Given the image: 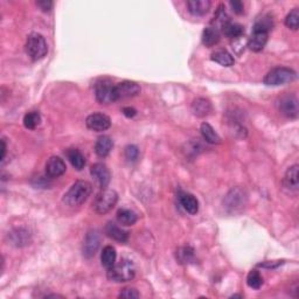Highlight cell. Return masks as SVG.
I'll use <instances>...</instances> for the list:
<instances>
[{"label":"cell","mask_w":299,"mask_h":299,"mask_svg":"<svg viewBox=\"0 0 299 299\" xmlns=\"http://www.w3.org/2000/svg\"><path fill=\"white\" fill-rule=\"evenodd\" d=\"M91 192L93 186L85 180H78L71 185L68 192L63 195V202L69 207H78L87 201Z\"/></svg>","instance_id":"1"},{"label":"cell","mask_w":299,"mask_h":299,"mask_svg":"<svg viewBox=\"0 0 299 299\" xmlns=\"http://www.w3.org/2000/svg\"><path fill=\"white\" fill-rule=\"evenodd\" d=\"M107 276L111 282L116 283L129 282L136 276V267L130 259H121L120 263H115L113 267L108 269Z\"/></svg>","instance_id":"2"},{"label":"cell","mask_w":299,"mask_h":299,"mask_svg":"<svg viewBox=\"0 0 299 299\" xmlns=\"http://www.w3.org/2000/svg\"><path fill=\"white\" fill-rule=\"evenodd\" d=\"M48 46L45 38L39 33H31L26 41V53L33 61H40L47 55Z\"/></svg>","instance_id":"3"},{"label":"cell","mask_w":299,"mask_h":299,"mask_svg":"<svg viewBox=\"0 0 299 299\" xmlns=\"http://www.w3.org/2000/svg\"><path fill=\"white\" fill-rule=\"evenodd\" d=\"M296 77H297V73L292 69L287 67H276L265 75L263 82L270 87H277V85L290 83V82L296 80Z\"/></svg>","instance_id":"4"},{"label":"cell","mask_w":299,"mask_h":299,"mask_svg":"<svg viewBox=\"0 0 299 299\" xmlns=\"http://www.w3.org/2000/svg\"><path fill=\"white\" fill-rule=\"evenodd\" d=\"M118 201V194L114 189H103L101 193H98L96 198L94 200L93 207L97 214H105L110 212L111 209L116 206Z\"/></svg>","instance_id":"5"},{"label":"cell","mask_w":299,"mask_h":299,"mask_svg":"<svg viewBox=\"0 0 299 299\" xmlns=\"http://www.w3.org/2000/svg\"><path fill=\"white\" fill-rule=\"evenodd\" d=\"M95 96L101 104H110L117 101L115 85L109 80H101L95 84Z\"/></svg>","instance_id":"6"},{"label":"cell","mask_w":299,"mask_h":299,"mask_svg":"<svg viewBox=\"0 0 299 299\" xmlns=\"http://www.w3.org/2000/svg\"><path fill=\"white\" fill-rule=\"evenodd\" d=\"M115 94H116L117 101L132 98L140 94V87L137 82L123 81L117 85H115Z\"/></svg>","instance_id":"7"},{"label":"cell","mask_w":299,"mask_h":299,"mask_svg":"<svg viewBox=\"0 0 299 299\" xmlns=\"http://www.w3.org/2000/svg\"><path fill=\"white\" fill-rule=\"evenodd\" d=\"M101 244V235L96 229H91L85 235L83 241V255L85 258H91L96 254Z\"/></svg>","instance_id":"8"},{"label":"cell","mask_w":299,"mask_h":299,"mask_svg":"<svg viewBox=\"0 0 299 299\" xmlns=\"http://www.w3.org/2000/svg\"><path fill=\"white\" fill-rule=\"evenodd\" d=\"M278 109L282 115H284L288 118H297L299 108H298V100L294 95H287L279 100Z\"/></svg>","instance_id":"9"},{"label":"cell","mask_w":299,"mask_h":299,"mask_svg":"<svg viewBox=\"0 0 299 299\" xmlns=\"http://www.w3.org/2000/svg\"><path fill=\"white\" fill-rule=\"evenodd\" d=\"M85 124L90 130L96 131V132H102V131L108 130L111 126V120L107 115L96 113L91 114L87 117Z\"/></svg>","instance_id":"10"},{"label":"cell","mask_w":299,"mask_h":299,"mask_svg":"<svg viewBox=\"0 0 299 299\" xmlns=\"http://www.w3.org/2000/svg\"><path fill=\"white\" fill-rule=\"evenodd\" d=\"M90 174H91V177L96 180V182L98 183V186H100L101 188H103V189L107 188L108 185H109V182H110L111 174H110L109 169H108L104 164L97 163V164H95V165L91 166Z\"/></svg>","instance_id":"11"},{"label":"cell","mask_w":299,"mask_h":299,"mask_svg":"<svg viewBox=\"0 0 299 299\" xmlns=\"http://www.w3.org/2000/svg\"><path fill=\"white\" fill-rule=\"evenodd\" d=\"M45 170L46 174H47L49 178H59V177L63 176L65 173L67 166H65L63 159H61L60 157L53 156L46 163Z\"/></svg>","instance_id":"12"},{"label":"cell","mask_w":299,"mask_h":299,"mask_svg":"<svg viewBox=\"0 0 299 299\" xmlns=\"http://www.w3.org/2000/svg\"><path fill=\"white\" fill-rule=\"evenodd\" d=\"M245 203L244 192L239 188H234L228 193L225 199L226 208L231 212H235L236 209L241 208Z\"/></svg>","instance_id":"13"},{"label":"cell","mask_w":299,"mask_h":299,"mask_svg":"<svg viewBox=\"0 0 299 299\" xmlns=\"http://www.w3.org/2000/svg\"><path fill=\"white\" fill-rule=\"evenodd\" d=\"M269 32L262 31V29L254 28V31L251 33V37L248 40V47L251 49L252 52H261L263 48L265 47L268 42Z\"/></svg>","instance_id":"14"},{"label":"cell","mask_w":299,"mask_h":299,"mask_svg":"<svg viewBox=\"0 0 299 299\" xmlns=\"http://www.w3.org/2000/svg\"><path fill=\"white\" fill-rule=\"evenodd\" d=\"M104 233L108 238L115 239V241L120 242V243H125L129 239V234L127 232L123 231L120 227H118L116 223L114 222H108L107 226L104 228Z\"/></svg>","instance_id":"15"},{"label":"cell","mask_w":299,"mask_h":299,"mask_svg":"<svg viewBox=\"0 0 299 299\" xmlns=\"http://www.w3.org/2000/svg\"><path fill=\"white\" fill-rule=\"evenodd\" d=\"M179 200L182 208L190 215H195L199 212V201L194 195L187 192H180Z\"/></svg>","instance_id":"16"},{"label":"cell","mask_w":299,"mask_h":299,"mask_svg":"<svg viewBox=\"0 0 299 299\" xmlns=\"http://www.w3.org/2000/svg\"><path fill=\"white\" fill-rule=\"evenodd\" d=\"M210 4L209 0H189L187 1V8L190 14L195 16H202L206 15L210 9Z\"/></svg>","instance_id":"17"},{"label":"cell","mask_w":299,"mask_h":299,"mask_svg":"<svg viewBox=\"0 0 299 299\" xmlns=\"http://www.w3.org/2000/svg\"><path fill=\"white\" fill-rule=\"evenodd\" d=\"M192 113L196 117H206L212 113V104L206 98L199 97L193 101L192 103Z\"/></svg>","instance_id":"18"},{"label":"cell","mask_w":299,"mask_h":299,"mask_svg":"<svg viewBox=\"0 0 299 299\" xmlns=\"http://www.w3.org/2000/svg\"><path fill=\"white\" fill-rule=\"evenodd\" d=\"M284 186L291 192H296L299 186V166L296 165L289 167L284 177Z\"/></svg>","instance_id":"19"},{"label":"cell","mask_w":299,"mask_h":299,"mask_svg":"<svg viewBox=\"0 0 299 299\" xmlns=\"http://www.w3.org/2000/svg\"><path fill=\"white\" fill-rule=\"evenodd\" d=\"M113 147H114V142L109 136H101L98 137V139L96 140V144H95V152H96L98 157L104 158L109 156Z\"/></svg>","instance_id":"20"},{"label":"cell","mask_w":299,"mask_h":299,"mask_svg":"<svg viewBox=\"0 0 299 299\" xmlns=\"http://www.w3.org/2000/svg\"><path fill=\"white\" fill-rule=\"evenodd\" d=\"M220 39H221L220 31L212 26L207 27L202 33V42L206 47H214L215 45L219 44Z\"/></svg>","instance_id":"21"},{"label":"cell","mask_w":299,"mask_h":299,"mask_svg":"<svg viewBox=\"0 0 299 299\" xmlns=\"http://www.w3.org/2000/svg\"><path fill=\"white\" fill-rule=\"evenodd\" d=\"M228 22H231V20H229V15L227 14L226 7L223 5H220L214 15V19L212 20V27L216 28L218 31H220V29L222 31V28L225 27Z\"/></svg>","instance_id":"22"},{"label":"cell","mask_w":299,"mask_h":299,"mask_svg":"<svg viewBox=\"0 0 299 299\" xmlns=\"http://www.w3.org/2000/svg\"><path fill=\"white\" fill-rule=\"evenodd\" d=\"M67 158L75 170L81 171L85 166V158L77 149H69L67 151Z\"/></svg>","instance_id":"23"},{"label":"cell","mask_w":299,"mask_h":299,"mask_svg":"<svg viewBox=\"0 0 299 299\" xmlns=\"http://www.w3.org/2000/svg\"><path fill=\"white\" fill-rule=\"evenodd\" d=\"M116 249H115L113 245H107V247L103 248V251H102L101 254V261L103 267L110 269L115 263H116Z\"/></svg>","instance_id":"24"},{"label":"cell","mask_w":299,"mask_h":299,"mask_svg":"<svg viewBox=\"0 0 299 299\" xmlns=\"http://www.w3.org/2000/svg\"><path fill=\"white\" fill-rule=\"evenodd\" d=\"M137 214L132 210L121 208L117 212V221L123 226H133L137 222Z\"/></svg>","instance_id":"25"},{"label":"cell","mask_w":299,"mask_h":299,"mask_svg":"<svg viewBox=\"0 0 299 299\" xmlns=\"http://www.w3.org/2000/svg\"><path fill=\"white\" fill-rule=\"evenodd\" d=\"M201 134L203 139L209 144H220L221 143V138L218 132L213 129V126L208 123H203L201 125Z\"/></svg>","instance_id":"26"},{"label":"cell","mask_w":299,"mask_h":299,"mask_svg":"<svg viewBox=\"0 0 299 299\" xmlns=\"http://www.w3.org/2000/svg\"><path fill=\"white\" fill-rule=\"evenodd\" d=\"M222 32L226 37L231 39H239L244 34V27L242 25L231 21L222 28Z\"/></svg>","instance_id":"27"},{"label":"cell","mask_w":299,"mask_h":299,"mask_svg":"<svg viewBox=\"0 0 299 299\" xmlns=\"http://www.w3.org/2000/svg\"><path fill=\"white\" fill-rule=\"evenodd\" d=\"M212 60L216 62V63L223 65V67H231L235 62L233 55L227 51H216L215 53H213Z\"/></svg>","instance_id":"28"},{"label":"cell","mask_w":299,"mask_h":299,"mask_svg":"<svg viewBox=\"0 0 299 299\" xmlns=\"http://www.w3.org/2000/svg\"><path fill=\"white\" fill-rule=\"evenodd\" d=\"M194 249L190 247H181L177 250V259L181 264H188L194 261Z\"/></svg>","instance_id":"29"},{"label":"cell","mask_w":299,"mask_h":299,"mask_svg":"<svg viewBox=\"0 0 299 299\" xmlns=\"http://www.w3.org/2000/svg\"><path fill=\"white\" fill-rule=\"evenodd\" d=\"M41 123V116L40 114L37 111H32L25 115L24 117V125L26 129L28 130H34L39 126V124Z\"/></svg>","instance_id":"30"},{"label":"cell","mask_w":299,"mask_h":299,"mask_svg":"<svg viewBox=\"0 0 299 299\" xmlns=\"http://www.w3.org/2000/svg\"><path fill=\"white\" fill-rule=\"evenodd\" d=\"M247 284L249 288L258 290V289L263 285V277L261 276V274H259L257 270H251L248 274Z\"/></svg>","instance_id":"31"},{"label":"cell","mask_w":299,"mask_h":299,"mask_svg":"<svg viewBox=\"0 0 299 299\" xmlns=\"http://www.w3.org/2000/svg\"><path fill=\"white\" fill-rule=\"evenodd\" d=\"M285 25H287V27L297 31L299 27V8H294L289 13L287 19H285Z\"/></svg>","instance_id":"32"},{"label":"cell","mask_w":299,"mask_h":299,"mask_svg":"<svg viewBox=\"0 0 299 299\" xmlns=\"http://www.w3.org/2000/svg\"><path fill=\"white\" fill-rule=\"evenodd\" d=\"M124 154H125V158L129 162H136L138 156H139V150H138L136 145H127L125 147V151H124Z\"/></svg>","instance_id":"33"},{"label":"cell","mask_w":299,"mask_h":299,"mask_svg":"<svg viewBox=\"0 0 299 299\" xmlns=\"http://www.w3.org/2000/svg\"><path fill=\"white\" fill-rule=\"evenodd\" d=\"M139 297H140L139 292H138L136 289H133V288L123 289V290H121L120 294V298L130 299V298H139Z\"/></svg>","instance_id":"34"},{"label":"cell","mask_w":299,"mask_h":299,"mask_svg":"<svg viewBox=\"0 0 299 299\" xmlns=\"http://www.w3.org/2000/svg\"><path fill=\"white\" fill-rule=\"evenodd\" d=\"M229 5H231V7L234 13L236 14H243V12H244V5H243L242 1H239V0H234V1L229 2Z\"/></svg>","instance_id":"35"},{"label":"cell","mask_w":299,"mask_h":299,"mask_svg":"<svg viewBox=\"0 0 299 299\" xmlns=\"http://www.w3.org/2000/svg\"><path fill=\"white\" fill-rule=\"evenodd\" d=\"M21 232L22 231H20V229H19V231H16L15 234H12V236H13V243H16V245H21V243H26V239H22V236L28 235V234H27V233L22 234Z\"/></svg>","instance_id":"36"},{"label":"cell","mask_w":299,"mask_h":299,"mask_svg":"<svg viewBox=\"0 0 299 299\" xmlns=\"http://www.w3.org/2000/svg\"><path fill=\"white\" fill-rule=\"evenodd\" d=\"M37 5L44 12H49L53 7V1H51V0H41V1H37Z\"/></svg>","instance_id":"37"},{"label":"cell","mask_w":299,"mask_h":299,"mask_svg":"<svg viewBox=\"0 0 299 299\" xmlns=\"http://www.w3.org/2000/svg\"><path fill=\"white\" fill-rule=\"evenodd\" d=\"M123 114L125 115L127 118H132L137 115V111H136V109H133V108H131V107H125V108H123Z\"/></svg>","instance_id":"38"},{"label":"cell","mask_w":299,"mask_h":299,"mask_svg":"<svg viewBox=\"0 0 299 299\" xmlns=\"http://www.w3.org/2000/svg\"><path fill=\"white\" fill-rule=\"evenodd\" d=\"M282 263L283 262H279V261H277L276 263H264V264H261V267H264V268H275V267H277V265H279V264H282Z\"/></svg>","instance_id":"39"},{"label":"cell","mask_w":299,"mask_h":299,"mask_svg":"<svg viewBox=\"0 0 299 299\" xmlns=\"http://www.w3.org/2000/svg\"><path fill=\"white\" fill-rule=\"evenodd\" d=\"M6 156V143L4 139H1V162H4Z\"/></svg>","instance_id":"40"}]
</instances>
